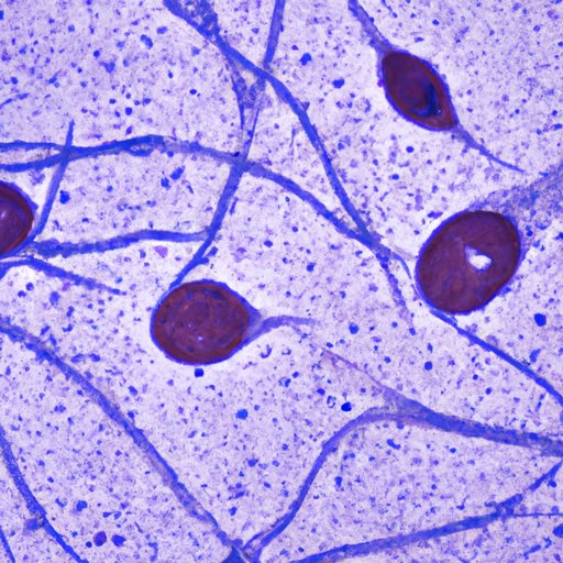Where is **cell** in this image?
<instances>
[{
  "label": "cell",
  "instance_id": "6da1fadb",
  "mask_svg": "<svg viewBox=\"0 0 563 563\" xmlns=\"http://www.w3.org/2000/svg\"><path fill=\"white\" fill-rule=\"evenodd\" d=\"M522 253V231L508 211L468 209L446 220L426 242L417 262V284L437 310L468 313L509 284Z\"/></svg>",
  "mask_w": 563,
  "mask_h": 563
},
{
  "label": "cell",
  "instance_id": "7a4b0ae2",
  "mask_svg": "<svg viewBox=\"0 0 563 563\" xmlns=\"http://www.w3.org/2000/svg\"><path fill=\"white\" fill-rule=\"evenodd\" d=\"M255 310L234 290L213 280L177 285L151 319L157 347L172 361L209 365L236 353L255 332Z\"/></svg>",
  "mask_w": 563,
  "mask_h": 563
},
{
  "label": "cell",
  "instance_id": "277c9868",
  "mask_svg": "<svg viewBox=\"0 0 563 563\" xmlns=\"http://www.w3.org/2000/svg\"><path fill=\"white\" fill-rule=\"evenodd\" d=\"M1 211V246L2 254L5 255L29 236L33 228L34 213L25 197L11 184H2Z\"/></svg>",
  "mask_w": 563,
  "mask_h": 563
},
{
  "label": "cell",
  "instance_id": "3957f363",
  "mask_svg": "<svg viewBox=\"0 0 563 563\" xmlns=\"http://www.w3.org/2000/svg\"><path fill=\"white\" fill-rule=\"evenodd\" d=\"M366 29L377 53L378 77L391 107L417 125L468 141L438 71L422 58L394 46L374 26Z\"/></svg>",
  "mask_w": 563,
  "mask_h": 563
}]
</instances>
